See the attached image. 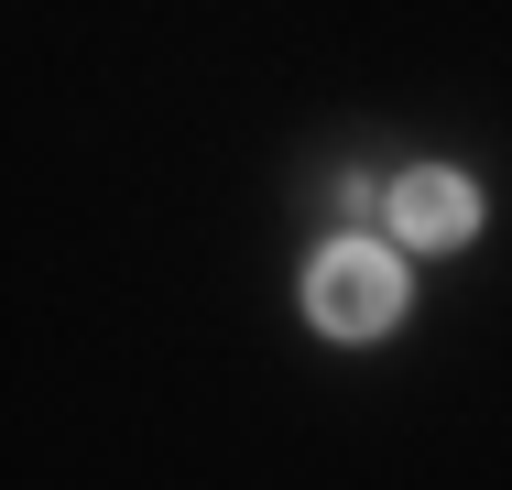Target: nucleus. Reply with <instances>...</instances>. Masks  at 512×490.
<instances>
[{"label": "nucleus", "mask_w": 512, "mask_h": 490, "mask_svg": "<svg viewBox=\"0 0 512 490\" xmlns=\"http://www.w3.org/2000/svg\"><path fill=\"white\" fill-rule=\"evenodd\" d=\"M306 316L327 338H382L393 316H404V262L382 251V240H327L306 273Z\"/></svg>", "instance_id": "1"}, {"label": "nucleus", "mask_w": 512, "mask_h": 490, "mask_svg": "<svg viewBox=\"0 0 512 490\" xmlns=\"http://www.w3.org/2000/svg\"><path fill=\"white\" fill-rule=\"evenodd\" d=\"M393 229H404V240H425V251L469 240V229H480V196H469V175H447V164L404 175V186H393Z\"/></svg>", "instance_id": "2"}]
</instances>
